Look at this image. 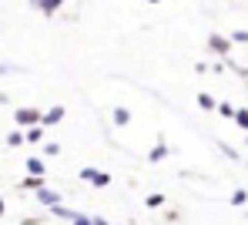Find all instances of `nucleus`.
Returning a JSON list of instances; mask_svg holds the SVG:
<instances>
[{
  "label": "nucleus",
  "mask_w": 248,
  "mask_h": 225,
  "mask_svg": "<svg viewBox=\"0 0 248 225\" xmlns=\"http://www.w3.org/2000/svg\"><path fill=\"white\" fill-rule=\"evenodd\" d=\"M208 54H215L218 61H228V54H232V37H225V34H208Z\"/></svg>",
  "instance_id": "f257e3e1"
},
{
  "label": "nucleus",
  "mask_w": 248,
  "mask_h": 225,
  "mask_svg": "<svg viewBox=\"0 0 248 225\" xmlns=\"http://www.w3.org/2000/svg\"><path fill=\"white\" fill-rule=\"evenodd\" d=\"M14 121H17L24 131H31V128H37L44 121V111H37V108H17V111H14Z\"/></svg>",
  "instance_id": "f03ea898"
},
{
  "label": "nucleus",
  "mask_w": 248,
  "mask_h": 225,
  "mask_svg": "<svg viewBox=\"0 0 248 225\" xmlns=\"http://www.w3.org/2000/svg\"><path fill=\"white\" fill-rule=\"evenodd\" d=\"M81 181H87V185H94V188H108V185H111V172L84 165V168H81Z\"/></svg>",
  "instance_id": "7ed1b4c3"
},
{
  "label": "nucleus",
  "mask_w": 248,
  "mask_h": 225,
  "mask_svg": "<svg viewBox=\"0 0 248 225\" xmlns=\"http://www.w3.org/2000/svg\"><path fill=\"white\" fill-rule=\"evenodd\" d=\"M34 195H37V202H41L47 212H50V209H57V205H64V202H61V192H54V188H47V185H44L41 192H34Z\"/></svg>",
  "instance_id": "20e7f679"
},
{
  "label": "nucleus",
  "mask_w": 248,
  "mask_h": 225,
  "mask_svg": "<svg viewBox=\"0 0 248 225\" xmlns=\"http://www.w3.org/2000/svg\"><path fill=\"white\" fill-rule=\"evenodd\" d=\"M24 168H27L31 178H44V175H47V165H44V158H37V155H31V158L24 161Z\"/></svg>",
  "instance_id": "39448f33"
},
{
  "label": "nucleus",
  "mask_w": 248,
  "mask_h": 225,
  "mask_svg": "<svg viewBox=\"0 0 248 225\" xmlns=\"http://www.w3.org/2000/svg\"><path fill=\"white\" fill-rule=\"evenodd\" d=\"M64 114H67V111H64V108H61V104H54V108H47V111H44V128H54V125H61V121H64Z\"/></svg>",
  "instance_id": "423d86ee"
},
{
  "label": "nucleus",
  "mask_w": 248,
  "mask_h": 225,
  "mask_svg": "<svg viewBox=\"0 0 248 225\" xmlns=\"http://www.w3.org/2000/svg\"><path fill=\"white\" fill-rule=\"evenodd\" d=\"M131 118H134V114H131V108H124V104L111 108V121H114L118 128H127V125H131Z\"/></svg>",
  "instance_id": "0eeeda50"
},
{
  "label": "nucleus",
  "mask_w": 248,
  "mask_h": 225,
  "mask_svg": "<svg viewBox=\"0 0 248 225\" xmlns=\"http://www.w3.org/2000/svg\"><path fill=\"white\" fill-rule=\"evenodd\" d=\"M34 10H41L44 17H54V14H61V10H64V3H61V0H37V3H34Z\"/></svg>",
  "instance_id": "6e6552de"
},
{
  "label": "nucleus",
  "mask_w": 248,
  "mask_h": 225,
  "mask_svg": "<svg viewBox=\"0 0 248 225\" xmlns=\"http://www.w3.org/2000/svg\"><path fill=\"white\" fill-rule=\"evenodd\" d=\"M165 158H168V141H165V138H158V145L148 151V161L158 165V161H165Z\"/></svg>",
  "instance_id": "1a4fd4ad"
},
{
  "label": "nucleus",
  "mask_w": 248,
  "mask_h": 225,
  "mask_svg": "<svg viewBox=\"0 0 248 225\" xmlns=\"http://www.w3.org/2000/svg\"><path fill=\"white\" fill-rule=\"evenodd\" d=\"M218 151H221V155H225L228 161H238V165H245V155H242L238 148H232L228 141H218Z\"/></svg>",
  "instance_id": "9d476101"
},
{
  "label": "nucleus",
  "mask_w": 248,
  "mask_h": 225,
  "mask_svg": "<svg viewBox=\"0 0 248 225\" xmlns=\"http://www.w3.org/2000/svg\"><path fill=\"white\" fill-rule=\"evenodd\" d=\"M198 108H202V111H218V97L208 94V91H202V94H198Z\"/></svg>",
  "instance_id": "9b49d317"
},
{
  "label": "nucleus",
  "mask_w": 248,
  "mask_h": 225,
  "mask_svg": "<svg viewBox=\"0 0 248 225\" xmlns=\"http://www.w3.org/2000/svg\"><path fill=\"white\" fill-rule=\"evenodd\" d=\"M50 215H54V219H64V222H74V219H78V209L57 205V209H50Z\"/></svg>",
  "instance_id": "f8f14e48"
},
{
  "label": "nucleus",
  "mask_w": 248,
  "mask_h": 225,
  "mask_svg": "<svg viewBox=\"0 0 248 225\" xmlns=\"http://www.w3.org/2000/svg\"><path fill=\"white\" fill-rule=\"evenodd\" d=\"M7 145L10 148H20V145H27V135L20 128H14V131H7Z\"/></svg>",
  "instance_id": "ddd939ff"
},
{
  "label": "nucleus",
  "mask_w": 248,
  "mask_h": 225,
  "mask_svg": "<svg viewBox=\"0 0 248 225\" xmlns=\"http://www.w3.org/2000/svg\"><path fill=\"white\" fill-rule=\"evenodd\" d=\"M218 114H221V118H228V121H235V114H238V108H235L232 101H218Z\"/></svg>",
  "instance_id": "4468645a"
},
{
  "label": "nucleus",
  "mask_w": 248,
  "mask_h": 225,
  "mask_svg": "<svg viewBox=\"0 0 248 225\" xmlns=\"http://www.w3.org/2000/svg\"><path fill=\"white\" fill-rule=\"evenodd\" d=\"M44 131H47L44 125H37V128H31V131H24V135H27V145H44Z\"/></svg>",
  "instance_id": "2eb2a0df"
},
{
  "label": "nucleus",
  "mask_w": 248,
  "mask_h": 225,
  "mask_svg": "<svg viewBox=\"0 0 248 225\" xmlns=\"http://www.w3.org/2000/svg\"><path fill=\"white\" fill-rule=\"evenodd\" d=\"M232 205L245 209V205H248V188H235V192H232Z\"/></svg>",
  "instance_id": "dca6fc26"
},
{
  "label": "nucleus",
  "mask_w": 248,
  "mask_h": 225,
  "mask_svg": "<svg viewBox=\"0 0 248 225\" xmlns=\"http://www.w3.org/2000/svg\"><path fill=\"white\" fill-rule=\"evenodd\" d=\"M144 205L155 212V209H161V205H165V195H161V192H155V195H148V198H144Z\"/></svg>",
  "instance_id": "f3484780"
},
{
  "label": "nucleus",
  "mask_w": 248,
  "mask_h": 225,
  "mask_svg": "<svg viewBox=\"0 0 248 225\" xmlns=\"http://www.w3.org/2000/svg\"><path fill=\"white\" fill-rule=\"evenodd\" d=\"M44 158H57V155H61V145H57V141H44Z\"/></svg>",
  "instance_id": "a211bd4d"
},
{
  "label": "nucleus",
  "mask_w": 248,
  "mask_h": 225,
  "mask_svg": "<svg viewBox=\"0 0 248 225\" xmlns=\"http://www.w3.org/2000/svg\"><path fill=\"white\" fill-rule=\"evenodd\" d=\"M228 37H232V44H248V27H238V31H232Z\"/></svg>",
  "instance_id": "6ab92c4d"
},
{
  "label": "nucleus",
  "mask_w": 248,
  "mask_h": 225,
  "mask_svg": "<svg viewBox=\"0 0 248 225\" xmlns=\"http://www.w3.org/2000/svg\"><path fill=\"white\" fill-rule=\"evenodd\" d=\"M235 125H238V128H242V131L248 135V108H238V114H235Z\"/></svg>",
  "instance_id": "aec40b11"
},
{
  "label": "nucleus",
  "mask_w": 248,
  "mask_h": 225,
  "mask_svg": "<svg viewBox=\"0 0 248 225\" xmlns=\"http://www.w3.org/2000/svg\"><path fill=\"white\" fill-rule=\"evenodd\" d=\"M20 188H24V192H27V188H31V192H41L44 178H24V181H20Z\"/></svg>",
  "instance_id": "412c9836"
},
{
  "label": "nucleus",
  "mask_w": 248,
  "mask_h": 225,
  "mask_svg": "<svg viewBox=\"0 0 248 225\" xmlns=\"http://www.w3.org/2000/svg\"><path fill=\"white\" fill-rule=\"evenodd\" d=\"M71 225H94V215H84V212H78V219Z\"/></svg>",
  "instance_id": "4be33fe9"
},
{
  "label": "nucleus",
  "mask_w": 248,
  "mask_h": 225,
  "mask_svg": "<svg viewBox=\"0 0 248 225\" xmlns=\"http://www.w3.org/2000/svg\"><path fill=\"white\" fill-rule=\"evenodd\" d=\"M225 67H228V61H215L211 64V74H225Z\"/></svg>",
  "instance_id": "5701e85b"
},
{
  "label": "nucleus",
  "mask_w": 248,
  "mask_h": 225,
  "mask_svg": "<svg viewBox=\"0 0 248 225\" xmlns=\"http://www.w3.org/2000/svg\"><path fill=\"white\" fill-rule=\"evenodd\" d=\"M195 74H211V67H208L205 61H198V64H195Z\"/></svg>",
  "instance_id": "b1692460"
},
{
  "label": "nucleus",
  "mask_w": 248,
  "mask_h": 225,
  "mask_svg": "<svg viewBox=\"0 0 248 225\" xmlns=\"http://www.w3.org/2000/svg\"><path fill=\"white\" fill-rule=\"evenodd\" d=\"M14 71H20L17 64H0V74H14Z\"/></svg>",
  "instance_id": "393cba45"
},
{
  "label": "nucleus",
  "mask_w": 248,
  "mask_h": 225,
  "mask_svg": "<svg viewBox=\"0 0 248 225\" xmlns=\"http://www.w3.org/2000/svg\"><path fill=\"white\" fill-rule=\"evenodd\" d=\"M94 225H111L108 219H101V215H94Z\"/></svg>",
  "instance_id": "a878e982"
},
{
  "label": "nucleus",
  "mask_w": 248,
  "mask_h": 225,
  "mask_svg": "<svg viewBox=\"0 0 248 225\" xmlns=\"http://www.w3.org/2000/svg\"><path fill=\"white\" fill-rule=\"evenodd\" d=\"M3 215H7V202L0 198V219H3Z\"/></svg>",
  "instance_id": "bb28decb"
},
{
  "label": "nucleus",
  "mask_w": 248,
  "mask_h": 225,
  "mask_svg": "<svg viewBox=\"0 0 248 225\" xmlns=\"http://www.w3.org/2000/svg\"><path fill=\"white\" fill-rule=\"evenodd\" d=\"M245 145H248V135H245Z\"/></svg>",
  "instance_id": "cd10ccee"
}]
</instances>
